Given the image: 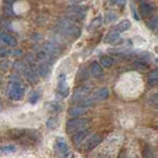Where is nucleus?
<instances>
[{
	"mask_svg": "<svg viewBox=\"0 0 158 158\" xmlns=\"http://www.w3.org/2000/svg\"><path fill=\"white\" fill-rule=\"evenodd\" d=\"M9 133L21 144H34L41 139V135L36 130H12Z\"/></svg>",
	"mask_w": 158,
	"mask_h": 158,
	"instance_id": "nucleus-1",
	"label": "nucleus"
},
{
	"mask_svg": "<svg viewBox=\"0 0 158 158\" xmlns=\"http://www.w3.org/2000/svg\"><path fill=\"white\" fill-rule=\"evenodd\" d=\"M57 30L61 36L68 39H77L81 34V30L76 26L73 20L70 18L61 20L57 25Z\"/></svg>",
	"mask_w": 158,
	"mask_h": 158,
	"instance_id": "nucleus-2",
	"label": "nucleus"
},
{
	"mask_svg": "<svg viewBox=\"0 0 158 158\" xmlns=\"http://www.w3.org/2000/svg\"><path fill=\"white\" fill-rule=\"evenodd\" d=\"M25 96V88L21 81H10L8 87V97L13 101H20Z\"/></svg>",
	"mask_w": 158,
	"mask_h": 158,
	"instance_id": "nucleus-3",
	"label": "nucleus"
},
{
	"mask_svg": "<svg viewBox=\"0 0 158 158\" xmlns=\"http://www.w3.org/2000/svg\"><path fill=\"white\" fill-rule=\"evenodd\" d=\"M88 125H89V121L87 118H74L66 123V131L68 133H75L79 131L85 130L88 127Z\"/></svg>",
	"mask_w": 158,
	"mask_h": 158,
	"instance_id": "nucleus-4",
	"label": "nucleus"
},
{
	"mask_svg": "<svg viewBox=\"0 0 158 158\" xmlns=\"http://www.w3.org/2000/svg\"><path fill=\"white\" fill-rule=\"evenodd\" d=\"M103 140V136L101 133H94L91 136H89L86 141L84 142L83 148L86 151H91L94 148H96Z\"/></svg>",
	"mask_w": 158,
	"mask_h": 158,
	"instance_id": "nucleus-5",
	"label": "nucleus"
},
{
	"mask_svg": "<svg viewBox=\"0 0 158 158\" xmlns=\"http://www.w3.org/2000/svg\"><path fill=\"white\" fill-rule=\"evenodd\" d=\"M69 93V87L67 85L66 75L64 73H60L57 78V95L60 98H65Z\"/></svg>",
	"mask_w": 158,
	"mask_h": 158,
	"instance_id": "nucleus-6",
	"label": "nucleus"
},
{
	"mask_svg": "<svg viewBox=\"0 0 158 158\" xmlns=\"http://www.w3.org/2000/svg\"><path fill=\"white\" fill-rule=\"evenodd\" d=\"M43 48L44 52H48V54H51V56L53 57H56L61 53V48L59 47V44H57L54 42L48 41L47 43H44L43 46Z\"/></svg>",
	"mask_w": 158,
	"mask_h": 158,
	"instance_id": "nucleus-7",
	"label": "nucleus"
},
{
	"mask_svg": "<svg viewBox=\"0 0 158 158\" xmlns=\"http://www.w3.org/2000/svg\"><path fill=\"white\" fill-rule=\"evenodd\" d=\"M86 8L82 6H73L68 8L67 15L70 19H81L85 16Z\"/></svg>",
	"mask_w": 158,
	"mask_h": 158,
	"instance_id": "nucleus-8",
	"label": "nucleus"
},
{
	"mask_svg": "<svg viewBox=\"0 0 158 158\" xmlns=\"http://www.w3.org/2000/svg\"><path fill=\"white\" fill-rule=\"evenodd\" d=\"M54 150H56L58 154H60L62 156H65L67 154L69 151V147L64 138L62 137L56 138V143H54Z\"/></svg>",
	"mask_w": 158,
	"mask_h": 158,
	"instance_id": "nucleus-9",
	"label": "nucleus"
},
{
	"mask_svg": "<svg viewBox=\"0 0 158 158\" xmlns=\"http://www.w3.org/2000/svg\"><path fill=\"white\" fill-rule=\"evenodd\" d=\"M91 91V88L89 86H81L75 89V91L73 93L72 100L76 102H80L83 99H85L86 96L88 95Z\"/></svg>",
	"mask_w": 158,
	"mask_h": 158,
	"instance_id": "nucleus-10",
	"label": "nucleus"
},
{
	"mask_svg": "<svg viewBox=\"0 0 158 158\" xmlns=\"http://www.w3.org/2000/svg\"><path fill=\"white\" fill-rule=\"evenodd\" d=\"M0 42L5 44L6 46L10 48H15V47H17V44H18L16 38L12 36V35H10L6 32H3V31H0Z\"/></svg>",
	"mask_w": 158,
	"mask_h": 158,
	"instance_id": "nucleus-11",
	"label": "nucleus"
},
{
	"mask_svg": "<svg viewBox=\"0 0 158 158\" xmlns=\"http://www.w3.org/2000/svg\"><path fill=\"white\" fill-rule=\"evenodd\" d=\"M24 76L26 80L29 83H31L32 85H36L39 82V73L32 67H26V69L24 70Z\"/></svg>",
	"mask_w": 158,
	"mask_h": 158,
	"instance_id": "nucleus-12",
	"label": "nucleus"
},
{
	"mask_svg": "<svg viewBox=\"0 0 158 158\" xmlns=\"http://www.w3.org/2000/svg\"><path fill=\"white\" fill-rule=\"evenodd\" d=\"M44 109L52 114H57L62 110L61 105L56 101H51V102H46L44 103Z\"/></svg>",
	"mask_w": 158,
	"mask_h": 158,
	"instance_id": "nucleus-13",
	"label": "nucleus"
},
{
	"mask_svg": "<svg viewBox=\"0 0 158 158\" xmlns=\"http://www.w3.org/2000/svg\"><path fill=\"white\" fill-rule=\"evenodd\" d=\"M51 63L46 62V61H42L40 63V65L38 66V73L39 75L43 77V78H46L48 76V74L51 73Z\"/></svg>",
	"mask_w": 158,
	"mask_h": 158,
	"instance_id": "nucleus-14",
	"label": "nucleus"
},
{
	"mask_svg": "<svg viewBox=\"0 0 158 158\" xmlns=\"http://www.w3.org/2000/svg\"><path fill=\"white\" fill-rule=\"evenodd\" d=\"M88 135V131L86 130H82V131H79L77 132H75L73 135L72 137V141L75 145H79L80 143L83 142V140L85 139V137Z\"/></svg>",
	"mask_w": 158,
	"mask_h": 158,
	"instance_id": "nucleus-15",
	"label": "nucleus"
},
{
	"mask_svg": "<svg viewBox=\"0 0 158 158\" xmlns=\"http://www.w3.org/2000/svg\"><path fill=\"white\" fill-rule=\"evenodd\" d=\"M90 72L92 73V75L96 78H100L103 76V69L102 66L99 64L98 62L94 61L91 63V66H90Z\"/></svg>",
	"mask_w": 158,
	"mask_h": 158,
	"instance_id": "nucleus-16",
	"label": "nucleus"
},
{
	"mask_svg": "<svg viewBox=\"0 0 158 158\" xmlns=\"http://www.w3.org/2000/svg\"><path fill=\"white\" fill-rule=\"evenodd\" d=\"M120 32L118 31H117L116 29H114V30H112V31H110L108 33V35L105 37V43H107V44H113V43H115V42H117L118 40V38H120Z\"/></svg>",
	"mask_w": 158,
	"mask_h": 158,
	"instance_id": "nucleus-17",
	"label": "nucleus"
},
{
	"mask_svg": "<svg viewBox=\"0 0 158 158\" xmlns=\"http://www.w3.org/2000/svg\"><path fill=\"white\" fill-rule=\"evenodd\" d=\"M139 11L143 17L149 16L153 11V6L148 2H141L139 6Z\"/></svg>",
	"mask_w": 158,
	"mask_h": 158,
	"instance_id": "nucleus-18",
	"label": "nucleus"
},
{
	"mask_svg": "<svg viewBox=\"0 0 158 158\" xmlns=\"http://www.w3.org/2000/svg\"><path fill=\"white\" fill-rule=\"evenodd\" d=\"M109 89L108 88H102L100 90H98L93 96V100H96V101H102V100H105L109 97Z\"/></svg>",
	"mask_w": 158,
	"mask_h": 158,
	"instance_id": "nucleus-19",
	"label": "nucleus"
},
{
	"mask_svg": "<svg viewBox=\"0 0 158 158\" xmlns=\"http://www.w3.org/2000/svg\"><path fill=\"white\" fill-rule=\"evenodd\" d=\"M85 107L83 106H77V107H72L68 110V114L69 116L72 117V118H77L79 116L83 115L85 113Z\"/></svg>",
	"mask_w": 158,
	"mask_h": 158,
	"instance_id": "nucleus-20",
	"label": "nucleus"
},
{
	"mask_svg": "<svg viewBox=\"0 0 158 158\" xmlns=\"http://www.w3.org/2000/svg\"><path fill=\"white\" fill-rule=\"evenodd\" d=\"M130 28H131V22L128 21V20H123V21H121L117 25L115 29L120 33H123V32L127 31Z\"/></svg>",
	"mask_w": 158,
	"mask_h": 158,
	"instance_id": "nucleus-21",
	"label": "nucleus"
},
{
	"mask_svg": "<svg viewBox=\"0 0 158 158\" xmlns=\"http://www.w3.org/2000/svg\"><path fill=\"white\" fill-rule=\"evenodd\" d=\"M58 125V118L57 117H51L48 118L46 123V126L48 130H54Z\"/></svg>",
	"mask_w": 158,
	"mask_h": 158,
	"instance_id": "nucleus-22",
	"label": "nucleus"
},
{
	"mask_svg": "<svg viewBox=\"0 0 158 158\" xmlns=\"http://www.w3.org/2000/svg\"><path fill=\"white\" fill-rule=\"evenodd\" d=\"M100 63H101V65L103 67L110 68L113 65V63H114V59L112 57H110V56H103L101 58V60H100Z\"/></svg>",
	"mask_w": 158,
	"mask_h": 158,
	"instance_id": "nucleus-23",
	"label": "nucleus"
},
{
	"mask_svg": "<svg viewBox=\"0 0 158 158\" xmlns=\"http://www.w3.org/2000/svg\"><path fill=\"white\" fill-rule=\"evenodd\" d=\"M101 26V17H97L93 20V21L90 23V25L88 26V31H95L99 27Z\"/></svg>",
	"mask_w": 158,
	"mask_h": 158,
	"instance_id": "nucleus-24",
	"label": "nucleus"
},
{
	"mask_svg": "<svg viewBox=\"0 0 158 158\" xmlns=\"http://www.w3.org/2000/svg\"><path fill=\"white\" fill-rule=\"evenodd\" d=\"M147 27L152 31H157L158 30V16L151 18L149 21L146 23Z\"/></svg>",
	"mask_w": 158,
	"mask_h": 158,
	"instance_id": "nucleus-25",
	"label": "nucleus"
},
{
	"mask_svg": "<svg viewBox=\"0 0 158 158\" xmlns=\"http://www.w3.org/2000/svg\"><path fill=\"white\" fill-rule=\"evenodd\" d=\"M41 99V92L40 91H34L31 93V95L29 97V102L35 105L39 102V100Z\"/></svg>",
	"mask_w": 158,
	"mask_h": 158,
	"instance_id": "nucleus-26",
	"label": "nucleus"
},
{
	"mask_svg": "<svg viewBox=\"0 0 158 158\" xmlns=\"http://www.w3.org/2000/svg\"><path fill=\"white\" fill-rule=\"evenodd\" d=\"M13 67L18 72H24V70L26 69V64L23 61H15L13 64Z\"/></svg>",
	"mask_w": 158,
	"mask_h": 158,
	"instance_id": "nucleus-27",
	"label": "nucleus"
},
{
	"mask_svg": "<svg viewBox=\"0 0 158 158\" xmlns=\"http://www.w3.org/2000/svg\"><path fill=\"white\" fill-rule=\"evenodd\" d=\"M10 67V61L3 59L0 61V72H6Z\"/></svg>",
	"mask_w": 158,
	"mask_h": 158,
	"instance_id": "nucleus-28",
	"label": "nucleus"
},
{
	"mask_svg": "<svg viewBox=\"0 0 158 158\" xmlns=\"http://www.w3.org/2000/svg\"><path fill=\"white\" fill-rule=\"evenodd\" d=\"M1 151L4 153H12V152L16 151V146L14 144H8L6 146L1 147Z\"/></svg>",
	"mask_w": 158,
	"mask_h": 158,
	"instance_id": "nucleus-29",
	"label": "nucleus"
},
{
	"mask_svg": "<svg viewBox=\"0 0 158 158\" xmlns=\"http://www.w3.org/2000/svg\"><path fill=\"white\" fill-rule=\"evenodd\" d=\"M23 52L21 49H11V51H8L7 54H10V56H22Z\"/></svg>",
	"mask_w": 158,
	"mask_h": 158,
	"instance_id": "nucleus-30",
	"label": "nucleus"
},
{
	"mask_svg": "<svg viewBox=\"0 0 158 158\" xmlns=\"http://www.w3.org/2000/svg\"><path fill=\"white\" fill-rule=\"evenodd\" d=\"M148 79H158V69H155L148 74Z\"/></svg>",
	"mask_w": 158,
	"mask_h": 158,
	"instance_id": "nucleus-31",
	"label": "nucleus"
},
{
	"mask_svg": "<svg viewBox=\"0 0 158 158\" xmlns=\"http://www.w3.org/2000/svg\"><path fill=\"white\" fill-rule=\"evenodd\" d=\"M135 66H136L138 69H139V68H142V69L146 68L145 63H144V62H142V61H135Z\"/></svg>",
	"mask_w": 158,
	"mask_h": 158,
	"instance_id": "nucleus-32",
	"label": "nucleus"
},
{
	"mask_svg": "<svg viewBox=\"0 0 158 158\" xmlns=\"http://www.w3.org/2000/svg\"><path fill=\"white\" fill-rule=\"evenodd\" d=\"M117 18V15H115L114 13H109L107 16V22H111L113 20H115Z\"/></svg>",
	"mask_w": 158,
	"mask_h": 158,
	"instance_id": "nucleus-33",
	"label": "nucleus"
},
{
	"mask_svg": "<svg viewBox=\"0 0 158 158\" xmlns=\"http://www.w3.org/2000/svg\"><path fill=\"white\" fill-rule=\"evenodd\" d=\"M7 52H8V51L6 48H3V47H0V57L7 56Z\"/></svg>",
	"mask_w": 158,
	"mask_h": 158,
	"instance_id": "nucleus-34",
	"label": "nucleus"
},
{
	"mask_svg": "<svg viewBox=\"0 0 158 158\" xmlns=\"http://www.w3.org/2000/svg\"><path fill=\"white\" fill-rule=\"evenodd\" d=\"M148 84L150 86H154L156 84H158V79H148Z\"/></svg>",
	"mask_w": 158,
	"mask_h": 158,
	"instance_id": "nucleus-35",
	"label": "nucleus"
},
{
	"mask_svg": "<svg viewBox=\"0 0 158 158\" xmlns=\"http://www.w3.org/2000/svg\"><path fill=\"white\" fill-rule=\"evenodd\" d=\"M112 1H113V3L118 4V5H125L127 0H112Z\"/></svg>",
	"mask_w": 158,
	"mask_h": 158,
	"instance_id": "nucleus-36",
	"label": "nucleus"
},
{
	"mask_svg": "<svg viewBox=\"0 0 158 158\" xmlns=\"http://www.w3.org/2000/svg\"><path fill=\"white\" fill-rule=\"evenodd\" d=\"M14 1H15V0H3V2H4L5 4H8V5L14 3Z\"/></svg>",
	"mask_w": 158,
	"mask_h": 158,
	"instance_id": "nucleus-37",
	"label": "nucleus"
},
{
	"mask_svg": "<svg viewBox=\"0 0 158 158\" xmlns=\"http://www.w3.org/2000/svg\"><path fill=\"white\" fill-rule=\"evenodd\" d=\"M72 4H78V3H80L82 0H69Z\"/></svg>",
	"mask_w": 158,
	"mask_h": 158,
	"instance_id": "nucleus-38",
	"label": "nucleus"
},
{
	"mask_svg": "<svg viewBox=\"0 0 158 158\" xmlns=\"http://www.w3.org/2000/svg\"><path fill=\"white\" fill-rule=\"evenodd\" d=\"M2 105H1V103H0V112H2Z\"/></svg>",
	"mask_w": 158,
	"mask_h": 158,
	"instance_id": "nucleus-39",
	"label": "nucleus"
},
{
	"mask_svg": "<svg viewBox=\"0 0 158 158\" xmlns=\"http://www.w3.org/2000/svg\"><path fill=\"white\" fill-rule=\"evenodd\" d=\"M1 83H2V77L0 76V85H1Z\"/></svg>",
	"mask_w": 158,
	"mask_h": 158,
	"instance_id": "nucleus-40",
	"label": "nucleus"
},
{
	"mask_svg": "<svg viewBox=\"0 0 158 158\" xmlns=\"http://www.w3.org/2000/svg\"><path fill=\"white\" fill-rule=\"evenodd\" d=\"M155 51H156V52H158V46H157V47H156V48H155Z\"/></svg>",
	"mask_w": 158,
	"mask_h": 158,
	"instance_id": "nucleus-41",
	"label": "nucleus"
}]
</instances>
